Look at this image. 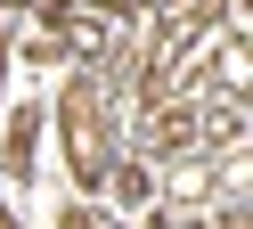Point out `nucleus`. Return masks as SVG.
Masks as SVG:
<instances>
[{
  "instance_id": "nucleus-1",
  "label": "nucleus",
  "mask_w": 253,
  "mask_h": 229,
  "mask_svg": "<svg viewBox=\"0 0 253 229\" xmlns=\"http://www.w3.org/2000/svg\"><path fill=\"white\" fill-rule=\"evenodd\" d=\"M66 229H98V221H90V213H74V221H66Z\"/></svg>"
}]
</instances>
